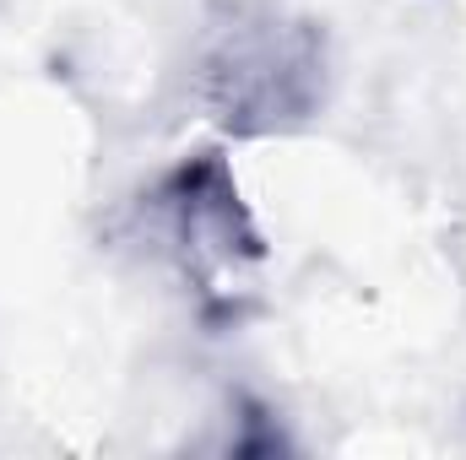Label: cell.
<instances>
[{
    "label": "cell",
    "instance_id": "cell-1",
    "mask_svg": "<svg viewBox=\"0 0 466 460\" xmlns=\"http://www.w3.org/2000/svg\"><path fill=\"white\" fill-rule=\"evenodd\" d=\"M331 49L320 22L277 5H228L196 60V98L228 135H288L326 109Z\"/></svg>",
    "mask_w": 466,
    "mask_h": 460
},
{
    "label": "cell",
    "instance_id": "cell-2",
    "mask_svg": "<svg viewBox=\"0 0 466 460\" xmlns=\"http://www.w3.org/2000/svg\"><path fill=\"white\" fill-rule=\"evenodd\" d=\"M141 217L201 304L228 298V282H244V271L266 260V238L218 146H196L174 168H163L141 195Z\"/></svg>",
    "mask_w": 466,
    "mask_h": 460
},
{
    "label": "cell",
    "instance_id": "cell-3",
    "mask_svg": "<svg viewBox=\"0 0 466 460\" xmlns=\"http://www.w3.org/2000/svg\"><path fill=\"white\" fill-rule=\"evenodd\" d=\"M207 445L223 450V455H277V450H293V439L277 423V412L260 406L255 395H233L228 417H223V439H207Z\"/></svg>",
    "mask_w": 466,
    "mask_h": 460
}]
</instances>
